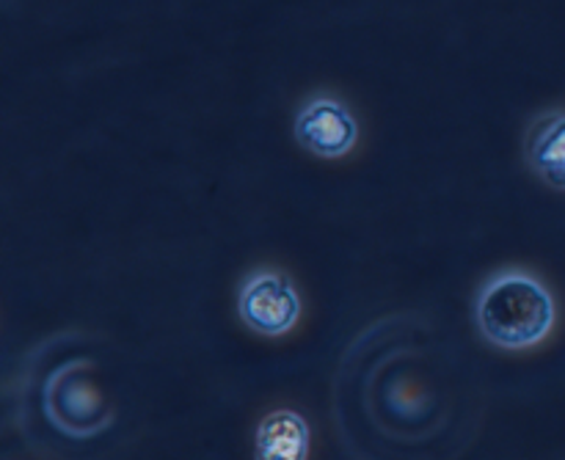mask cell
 I'll list each match as a JSON object with an SVG mask.
<instances>
[{"instance_id":"cell-6","label":"cell","mask_w":565,"mask_h":460,"mask_svg":"<svg viewBox=\"0 0 565 460\" xmlns=\"http://www.w3.org/2000/svg\"><path fill=\"white\" fill-rule=\"evenodd\" d=\"M524 160L544 185L565 191V110L535 116L524 136Z\"/></svg>"},{"instance_id":"cell-7","label":"cell","mask_w":565,"mask_h":460,"mask_svg":"<svg viewBox=\"0 0 565 460\" xmlns=\"http://www.w3.org/2000/svg\"><path fill=\"white\" fill-rule=\"evenodd\" d=\"M312 430L298 411H270L254 434V460H309Z\"/></svg>"},{"instance_id":"cell-2","label":"cell","mask_w":565,"mask_h":460,"mask_svg":"<svg viewBox=\"0 0 565 460\" xmlns=\"http://www.w3.org/2000/svg\"><path fill=\"white\" fill-rule=\"evenodd\" d=\"M557 303L550 287L524 268L497 270L475 298L480 336L500 351H530L552 334Z\"/></svg>"},{"instance_id":"cell-3","label":"cell","mask_w":565,"mask_h":460,"mask_svg":"<svg viewBox=\"0 0 565 460\" xmlns=\"http://www.w3.org/2000/svg\"><path fill=\"white\" fill-rule=\"evenodd\" d=\"M94 359L66 356L55 362L42 378L33 381L28 397L36 400L42 422L64 441H92L114 425V411L92 378Z\"/></svg>"},{"instance_id":"cell-5","label":"cell","mask_w":565,"mask_h":460,"mask_svg":"<svg viewBox=\"0 0 565 460\" xmlns=\"http://www.w3.org/2000/svg\"><path fill=\"white\" fill-rule=\"evenodd\" d=\"M296 141L303 152L323 160H340L356 147L359 121L342 99L318 94L296 114Z\"/></svg>"},{"instance_id":"cell-4","label":"cell","mask_w":565,"mask_h":460,"mask_svg":"<svg viewBox=\"0 0 565 460\" xmlns=\"http://www.w3.org/2000/svg\"><path fill=\"white\" fill-rule=\"evenodd\" d=\"M237 314L254 334L285 336L301 320V296L281 270H252L237 290Z\"/></svg>"},{"instance_id":"cell-1","label":"cell","mask_w":565,"mask_h":460,"mask_svg":"<svg viewBox=\"0 0 565 460\" xmlns=\"http://www.w3.org/2000/svg\"><path fill=\"white\" fill-rule=\"evenodd\" d=\"M467 364L417 318H386L348 347L337 422L362 460H452L478 430Z\"/></svg>"}]
</instances>
